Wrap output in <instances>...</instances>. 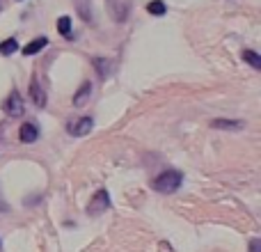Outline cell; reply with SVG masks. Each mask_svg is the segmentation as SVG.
<instances>
[{
    "instance_id": "17",
    "label": "cell",
    "mask_w": 261,
    "mask_h": 252,
    "mask_svg": "<svg viewBox=\"0 0 261 252\" xmlns=\"http://www.w3.org/2000/svg\"><path fill=\"white\" fill-rule=\"evenodd\" d=\"M250 252H261V241H259V239H252V241H250Z\"/></svg>"
},
{
    "instance_id": "4",
    "label": "cell",
    "mask_w": 261,
    "mask_h": 252,
    "mask_svg": "<svg viewBox=\"0 0 261 252\" xmlns=\"http://www.w3.org/2000/svg\"><path fill=\"white\" fill-rule=\"evenodd\" d=\"M108 12L115 21H126V14H128V3L126 0H108Z\"/></svg>"
},
{
    "instance_id": "14",
    "label": "cell",
    "mask_w": 261,
    "mask_h": 252,
    "mask_svg": "<svg viewBox=\"0 0 261 252\" xmlns=\"http://www.w3.org/2000/svg\"><path fill=\"white\" fill-rule=\"evenodd\" d=\"M243 60L250 64V67H254V69H261V55L259 53H254V51H250V48H245L243 51Z\"/></svg>"
},
{
    "instance_id": "18",
    "label": "cell",
    "mask_w": 261,
    "mask_h": 252,
    "mask_svg": "<svg viewBox=\"0 0 261 252\" xmlns=\"http://www.w3.org/2000/svg\"><path fill=\"white\" fill-rule=\"evenodd\" d=\"M5 211H9V204H7V199L3 197V193H0V213H5Z\"/></svg>"
},
{
    "instance_id": "16",
    "label": "cell",
    "mask_w": 261,
    "mask_h": 252,
    "mask_svg": "<svg viewBox=\"0 0 261 252\" xmlns=\"http://www.w3.org/2000/svg\"><path fill=\"white\" fill-rule=\"evenodd\" d=\"M18 51V41L16 39H5L3 44H0V53L3 55H12Z\"/></svg>"
},
{
    "instance_id": "6",
    "label": "cell",
    "mask_w": 261,
    "mask_h": 252,
    "mask_svg": "<svg viewBox=\"0 0 261 252\" xmlns=\"http://www.w3.org/2000/svg\"><path fill=\"white\" fill-rule=\"evenodd\" d=\"M18 138H21V142H35V140L39 138V129H37V124L25 122L21 129H18Z\"/></svg>"
},
{
    "instance_id": "10",
    "label": "cell",
    "mask_w": 261,
    "mask_h": 252,
    "mask_svg": "<svg viewBox=\"0 0 261 252\" xmlns=\"http://www.w3.org/2000/svg\"><path fill=\"white\" fill-rule=\"evenodd\" d=\"M211 126L213 129H225V131H239L243 129V122H239V119H213Z\"/></svg>"
},
{
    "instance_id": "13",
    "label": "cell",
    "mask_w": 261,
    "mask_h": 252,
    "mask_svg": "<svg viewBox=\"0 0 261 252\" xmlns=\"http://www.w3.org/2000/svg\"><path fill=\"white\" fill-rule=\"evenodd\" d=\"M147 12L153 14V16H163V14L167 12V5L163 3V0H151V3L147 5Z\"/></svg>"
},
{
    "instance_id": "3",
    "label": "cell",
    "mask_w": 261,
    "mask_h": 252,
    "mask_svg": "<svg viewBox=\"0 0 261 252\" xmlns=\"http://www.w3.org/2000/svg\"><path fill=\"white\" fill-rule=\"evenodd\" d=\"M3 108H5V113H7L9 117H21V115L25 113V106H23V96L18 94L16 90H14L12 94L7 96V101L3 104Z\"/></svg>"
},
{
    "instance_id": "5",
    "label": "cell",
    "mask_w": 261,
    "mask_h": 252,
    "mask_svg": "<svg viewBox=\"0 0 261 252\" xmlns=\"http://www.w3.org/2000/svg\"><path fill=\"white\" fill-rule=\"evenodd\" d=\"M92 126H94V119L92 117H81L69 124V131H71V135H87L92 131Z\"/></svg>"
},
{
    "instance_id": "12",
    "label": "cell",
    "mask_w": 261,
    "mask_h": 252,
    "mask_svg": "<svg viewBox=\"0 0 261 252\" xmlns=\"http://www.w3.org/2000/svg\"><path fill=\"white\" fill-rule=\"evenodd\" d=\"M92 62H94V67L99 69V76L106 81V78L110 76V67H113V64H110V60H106V58H94Z\"/></svg>"
},
{
    "instance_id": "15",
    "label": "cell",
    "mask_w": 261,
    "mask_h": 252,
    "mask_svg": "<svg viewBox=\"0 0 261 252\" xmlns=\"http://www.w3.org/2000/svg\"><path fill=\"white\" fill-rule=\"evenodd\" d=\"M58 32L64 37H71V18L69 16H60L58 18Z\"/></svg>"
},
{
    "instance_id": "9",
    "label": "cell",
    "mask_w": 261,
    "mask_h": 252,
    "mask_svg": "<svg viewBox=\"0 0 261 252\" xmlns=\"http://www.w3.org/2000/svg\"><path fill=\"white\" fill-rule=\"evenodd\" d=\"M46 44H48V39H46V37H37V39H32L30 44L23 46V55H35V53H39L41 48H46Z\"/></svg>"
},
{
    "instance_id": "8",
    "label": "cell",
    "mask_w": 261,
    "mask_h": 252,
    "mask_svg": "<svg viewBox=\"0 0 261 252\" xmlns=\"http://www.w3.org/2000/svg\"><path fill=\"white\" fill-rule=\"evenodd\" d=\"M90 94H92V83H83L81 90H78L76 96H73V106H76V108H83V106L90 101Z\"/></svg>"
},
{
    "instance_id": "1",
    "label": "cell",
    "mask_w": 261,
    "mask_h": 252,
    "mask_svg": "<svg viewBox=\"0 0 261 252\" xmlns=\"http://www.w3.org/2000/svg\"><path fill=\"white\" fill-rule=\"evenodd\" d=\"M181 181H184V174H181L179 170H165L163 174H158L156 179H153V190H158V193H163V195L176 193Z\"/></svg>"
},
{
    "instance_id": "7",
    "label": "cell",
    "mask_w": 261,
    "mask_h": 252,
    "mask_svg": "<svg viewBox=\"0 0 261 252\" xmlns=\"http://www.w3.org/2000/svg\"><path fill=\"white\" fill-rule=\"evenodd\" d=\"M30 96H32V101H35L37 108H44L46 106V92L41 90V85H39L37 78H32L30 81Z\"/></svg>"
},
{
    "instance_id": "11",
    "label": "cell",
    "mask_w": 261,
    "mask_h": 252,
    "mask_svg": "<svg viewBox=\"0 0 261 252\" xmlns=\"http://www.w3.org/2000/svg\"><path fill=\"white\" fill-rule=\"evenodd\" d=\"M76 9H78V14H81L83 21H87V23L92 21V5H90V0H76Z\"/></svg>"
},
{
    "instance_id": "2",
    "label": "cell",
    "mask_w": 261,
    "mask_h": 252,
    "mask_svg": "<svg viewBox=\"0 0 261 252\" xmlns=\"http://www.w3.org/2000/svg\"><path fill=\"white\" fill-rule=\"evenodd\" d=\"M110 209V195H108V190H103L101 188L99 193L92 197V202H90V207H87V213H90L92 218L94 216H101L103 211H108Z\"/></svg>"
}]
</instances>
